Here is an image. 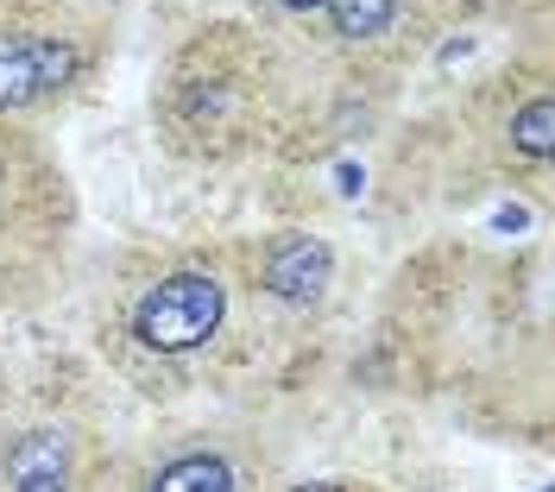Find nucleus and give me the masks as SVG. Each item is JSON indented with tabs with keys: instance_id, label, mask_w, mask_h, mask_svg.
Instances as JSON below:
<instances>
[{
	"instance_id": "2",
	"label": "nucleus",
	"mask_w": 555,
	"mask_h": 492,
	"mask_svg": "<svg viewBox=\"0 0 555 492\" xmlns=\"http://www.w3.org/2000/svg\"><path fill=\"white\" fill-rule=\"evenodd\" d=\"M76 44L64 38H0V107H33L76 76Z\"/></svg>"
},
{
	"instance_id": "9",
	"label": "nucleus",
	"mask_w": 555,
	"mask_h": 492,
	"mask_svg": "<svg viewBox=\"0 0 555 492\" xmlns=\"http://www.w3.org/2000/svg\"><path fill=\"white\" fill-rule=\"evenodd\" d=\"M278 7H291V13H315V7H328V0H278Z\"/></svg>"
},
{
	"instance_id": "10",
	"label": "nucleus",
	"mask_w": 555,
	"mask_h": 492,
	"mask_svg": "<svg viewBox=\"0 0 555 492\" xmlns=\"http://www.w3.org/2000/svg\"><path fill=\"white\" fill-rule=\"evenodd\" d=\"M297 492H341V487H328V480H322V487H297Z\"/></svg>"
},
{
	"instance_id": "8",
	"label": "nucleus",
	"mask_w": 555,
	"mask_h": 492,
	"mask_svg": "<svg viewBox=\"0 0 555 492\" xmlns=\"http://www.w3.org/2000/svg\"><path fill=\"white\" fill-rule=\"evenodd\" d=\"M13 492H69V474H26L13 480Z\"/></svg>"
},
{
	"instance_id": "7",
	"label": "nucleus",
	"mask_w": 555,
	"mask_h": 492,
	"mask_svg": "<svg viewBox=\"0 0 555 492\" xmlns=\"http://www.w3.org/2000/svg\"><path fill=\"white\" fill-rule=\"evenodd\" d=\"M512 140H518L524 158H550V145H555V107H550V95H537L530 107H518Z\"/></svg>"
},
{
	"instance_id": "4",
	"label": "nucleus",
	"mask_w": 555,
	"mask_h": 492,
	"mask_svg": "<svg viewBox=\"0 0 555 492\" xmlns=\"http://www.w3.org/2000/svg\"><path fill=\"white\" fill-rule=\"evenodd\" d=\"M152 492H234V467L221 455H177L152 480Z\"/></svg>"
},
{
	"instance_id": "1",
	"label": "nucleus",
	"mask_w": 555,
	"mask_h": 492,
	"mask_svg": "<svg viewBox=\"0 0 555 492\" xmlns=\"http://www.w3.org/2000/svg\"><path fill=\"white\" fill-rule=\"evenodd\" d=\"M221 310H228V297H221V284L208 279V272H177V279L152 284L139 297L133 335L158 353H190L221 328Z\"/></svg>"
},
{
	"instance_id": "6",
	"label": "nucleus",
	"mask_w": 555,
	"mask_h": 492,
	"mask_svg": "<svg viewBox=\"0 0 555 492\" xmlns=\"http://www.w3.org/2000/svg\"><path fill=\"white\" fill-rule=\"evenodd\" d=\"M328 13L341 38H379L398 20V0H328Z\"/></svg>"
},
{
	"instance_id": "5",
	"label": "nucleus",
	"mask_w": 555,
	"mask_h": 492,
	"mask_svg": "<svg viewBox=\"0 0 555 492\" xmlns=\"http://www.w3.org/2000/svg\"><path fill=\"white\" fill-rule=\"evenodd\" d=\"M7 474H13V480H26V474H69V442L57 429H33V436L13 442Z\"/></svg>"
},
{
	"instance_id": "3",
	"label": "nucleus",
	"mask_w": 555,
	"mask_h": 492,
	"mask_svg": "<svg viewBox=\"0 0 555 492\" xmlns=\"http://www.w3.org/2000/svg\"><path fill=\"white\" fill-rule=\"evenodd\" d=\"M328 272H335V253L315 234H284L266 253V290H272L278 303H315Z\"/></svg>"
}]
</instances>
